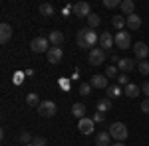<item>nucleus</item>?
Masks as SVG:
<instances>
[{
  "mask_svg": "<svg viewBox=\"0 0 149 146\" xmlns=\"http://www.w3.org/2000/svg\"><path fill=\"white\" fill-rule=\"evenodd\" d=\"M76 42H78V47H81V49H90V47L93 49V45L100 42V36L92 28H81V30H78Z\"/></svg>",
  "mask_w": 149,
  "mask_h": 146,
  "instance_id": "1",
  "label": "nucleus"
},
{
  "mask_svg": "<svg viewBox=\"0 0 149 146\" xmlns=\"http://www.w3.org/2000/svg\"><path fill=\"white\" fill-rule=\"evenodd\" d=\"M109 134H111L113 140L123 142V140H127V136H129V130H127V126L123 123H113L109 126Z\"/></svg>",
  "mask_w": 149,
  "mask_h": 146,
  "instance_id": "2",
  "label": "nucleus"
},
{
  "mask_svg": "<svg viewBox=\"0 0 149 146\" xmlns=\"http://www.w3.org/2000/svg\"><path fill=\"white\" fill-rule=\"evenodd\" d=\"M48 45H50V40L44 38V36H38V38H34V40L30 42V49H32L34 53H44V51L48 53V49H50Z\"/></svg>",
  "mask_w": 149,
  "mask_h": 146,
  "instance_id": "3",
  "label": "nucleus"
},
{
  "mask_svg": "<svg viewBox=\"0 0 149 146\" xmlns=\"http://www.w3.org/2000/svg\"><path fill=\"white\" fill-rule=\"evenodd\" d=\"M72 12H74L76 18H90L92 16V6L88 2H76L72 6Z\"/></svg>",
  "mask_w": 149,
  "mask_h": 146,
  "instance_id": "4",
  "label": "nucleus"
},
{
  "mask_svg": "<svg viewBox=\"0 0 149 146\" xmlns=\"http://www.w3.org/2000/svg\"><path fill=\"white\" fill-rule=\"evenodd\" d=\"M113 42H115V47L119 49H129L131 47V36L129 32H117L113 36Z\"/></svg>",
  "mask_w": 149,
  "mask_h": 146,
  "instance_id": "5",
  "label": "nucleus"
},
{
  "mask_svg": "<svg viewBox=\"0 0 149 146\" xmlns=\"http://www.w3.org/2000/svg\"><path fill=\"white\" fill-rule=\"evenodd\" d=\"M56 111H58V107H56L54 101H42L40 107H38V112H40L42 117H54Z\"/></svg>",
  "mask_w": 149,
  "mask_h": 146,
  "instance_id": "6",
  "label": "nucleus"
},
{
  "mask_svg": "<svg viewBox=\"0 0 149 146\" xmlns=\"http://www.w3.org/2000/svg\"><path fill=\"white\" fill-rule=\"evenodd\" d=\"M90 63L92 65H102L103 61H105V49H102V47H93L92 51H90Z\"/></svg>",
  "mask_w": 149,
  "mask_h": 146,
  "instance_id": "7",
  "label": "nucleus"
},
{
  "mask_svg": "<svg viewBox=\"0 0 149 146\" xmlns=\"http://www.w3.org/2000/svg\"><path fill=\"white\" fill-rule=\"evenodd\" d=\"M48 63H52V65H56V63H60L62 61V57H64V51H62V47H50L48 49Z\"/></svg>",
  "mask_w": 149,
  "mask_h": 146,
  "instance_id": "8",
  "label": "nucleus"
},
{
  "mask_svg": "<svg viewBox=\"0 0 149 146\" xmlns=\"http://www.w3.org/2000/svg\"><path fill=\"white\" fill-rule=\"evenodd\" d=\"M133 51H135V57H137L139 61L147 59V56H149V47L145 42H137V44L133 45Z\"/></svg>",
  "mask_w": 149,
  "mask_h": 146,
  "instance_id": "9",
  "label": "nucleus"
},
{
  "mask_svg": "<svg viewBox=\"0 0 149 146\" xmlns=\"http://www.w3.org/2000/svg\"><path fill=\"white\" fill-rule=\"evenodd\" d=\"M93 119H80V123H78V128H80V132L81 134H92L93 132Z\"/></svg>",
  "mask_w": 149,
  "mask_h": 146,
  "instance_id": "10",
  "label": "nucleus"
},
{
  "mask_svg": "<svg viewBox=\"0 0 149 146\" xmlns=\"http://www.w3.org/2000/svg\"><path fill=\"white\" fill-rule=\"evenodd\" d=\"M113 44H115L113 36L109 34V32H102V34H100V47H102V49H109Z\"/></svg>",
  "mask_w": 149,
  "mask_h": 146,
  "instance_id": "11",
  "label": "nucleus"
},
{
  "mask_svg": "<svg viewBox=\"0 0 149 146\" xmlns=\"http://www.w3.org/2000/svg\"><path fill=\"white\" fill-rule=\"evenodd\" d=\"M90 85H92L93 89H107V87H109V85H107V77H105V75H93Z\"/></svg>",
  "mask_w": 149,
  "mask_h": 146,
  "instance_id": "12",
  "label": "nucleus"
},
{
  "mask_svg": "<svg viewBox=\"0 0 149 146\" xmlns=\"http://www.w3.org/2000/svg\"><path fill=\"white\" fill-rule=\"evenodd\" d=\"M10 38H12V26L4 22L0 26V42H2V44H8Z\"/></svg>",
  "mask_w": 149,
  "mask_h": 146,
  "instance_id": "13",
  "label": "nucleus"
},
{
  "mask_svg": "<svg viewBox=\"0 0 149 146\" xmlns=\"http://www.w3.org/2000/svg\"><path fill=\"white\" fill-rule=\"evenodd\" d=\"M117 69H119L121 73H127V71L135 69V61H133V59H129V57H123V59H119V63H117Z\"/></svg>",
  "mask_w": 149,
  "mask_h": 146,
  "instance_id": "14",
  "label": "nucleus"
},
{
  "mask_svg": "<svg viewBox=\"0 0 149 146\" xmlns=\"http://www.w3.org/2000/svg\"><path fill=\"white\" fill-rule=\"evenodd\" d=\"M109 140H111V134L107 130H102V132H97V136H95V146H111Z\"/></svg>",
  "mask_w": 149,
  "mask_h": 146,
  "instance_id": "15",
  "label": "nucleus"
},
{
  "mask_svg": "<svg viewBox=\"0 0 149 146\" xmlns=\"http://www.w3.org/2000/svg\"><path fill=\"white\" fill-rule=\"evenodd\" d=\"M111 26H113L115 30L123 32V28L127 26V16H123V14H119V16H113V18H111Z\"/></svg>",
  "mask_w": 149,
  "mask_h": 146,
  "instance_id": "16",
  "label": "nucleus"
},
{
  "mask_svg": "<svg viewBox=\"0 0 149 146\" xmlns=\"http://www.w3.org/2000/svg\"><path fill=\"white\" fill-rule=\"evenodd\" d=\"M119 8H121V14L123 16H131V14H135V2L133 0H123Z\"/></svg>",
  "mask_w": 149,
  "mask_h": 146,
  "instance_id": "17",
  "label": "nucleus"
},
{
  "mask_svg": "<svg viewBox=\"0 0 149 146\" xmlns=\"http://www.w3.org/2000/svg\"><path fill=\"white\" fill-rule=\"evenodd\" d=\"M123 95H125V97H129V99H135V97H139V85H135V83H129V85H125V87H123Z\"/></svg>",
  "mask_w": 149,
  "mask_h": 146,
  "instance_id": "18",
  "label": "nucleus"
},
{
  "mask_svg": "<svg viewBox=\"0 0 149 146\" xmlns=\"http://www.w3.org/2000/svg\"><path fill=\"white\" fill-rule=\"evenodd\" d=\"M48 40H50V44L54 45V47H60L62 42H64V34H62V32H58V30H54V32H50Z\"/></svg>",
  "mask_w": 149,
  "mask_h": 146,
  "instance_id": "19",
  "label": "nucleus"
},
{
  "mask_svg": "<svg viewBox=\"0 0 149 146\" xmlns=\"http://www.w3.org/2000/svg\"><path fill=\"white\" fill-rule=\"evenodd\" d=\"M72 114L76 119H86V105L84 103H74L72 105Z\"/></svg>",
  "mask_w": 149,
  "mask_h": 146,
  "instance_id": "20",
  "label": "nucleus"
},
{
  "mask_svg": "<svg viewBox=\"0 0 149 146\" xmlns=\"http://www.w3.org/2000/svg\"><path fill=\"white\" fill-rule=\"evenodd\" d=\"M139 26H141V18H139V14H131V16H127V28H129V30H139Z\"/></svg>",
  "mask_w": 149,
  "mask_h": 146,
  "instance_id": "21",
  "label": "nucleus"
},
{
  "mask_svg": "<svg viewBox=\"0 0 149 146\" xmlns=\"http://www.w3.org/2000/svg\"><path fill=\"white\" fill-rule=\"evenodd\" d=\"M107 111H111V99H109V97L100 99V101H97V112H103V114H105Z\"/></svg>",
  "mask_w": 149,
  "mask_h": 146,
  "instance_id": "22",
  "label": "nucleus"
},
{
  "mask_svg": "<svg viewBox=\"0 0 149 146\" xmlns=\"http://www.w3.org/2000/svg\"><path fill=\"white\" fill-rule=\"evenodd\" d=\"M40 14H42V16H46V18H50V16H54V14H56V10H54V6H52V4L44 2V4H40Z\"/></svg>",
  "mask_w": 149,
  "mask_h": 146,
  "instance_id": "23",
  "label": "nucleus"
},
{
  "mask_svg": "<svg viewBox=\"0 0 149 146\" xmlns=\"http://www.w3.org/2000/svg\"><path fill=\"white\" fill-rule=\"evenodd\" d=\"M107 97H109V99L121 97V87H119V85H109V87H107Z\"/></svg>",
  "mask_w": 149,
  "mask_h": 146,
  "instance_id": "24",
  "label": "nucleus"
},
{
  "mask_svg": "<svg viewBox=\"0 0 149 146\" xmlns=\"http://www.w3.org/2000/svg\"><path fill=\"white\" fill-rule=\"evenodd\" d=\"M26 103H28L30 107H36V109H38L42 101H40V97H38L36 93H28V95H26Z\"/></svg>",
  "mask_w": 149,
  "mask_h": 146,
  "instance_id": "25",
  "label": "nucleus"
},
{
  "mask_svg": "<svg viewBox=\"0 0 149 146\" xmlns=\"http://www.w3.org/2000/svg\"><path fill=\"white\" fill-rule=\"evenodd\" d=\"M100 22H102V20H100V16H97V14H92V16H90V18H88V28H97V26H100Z\"/></svg>",
  "mask_w": 149,
  "mask_h": 146,
  "instance_id": "26",
  "label": "nucleus"
},
{
  "mask_svg": "<svg viewBox=\"0 0 149 146\" xmlns=\"http://www.w3.org/2000/svg\"><path fill=\"white\" fill-rule=\"evenodd\" d=\"M117 75H119V69H117V67H115V65H109V67H107V69H105V77H107V79H117Z\"/></svg>",
  "mask_w": 149,
  "mask_h": 146,
  "instance_id": "27",
  "label": "nucleus"
},
{
  "mask_svg": "<svg viewBox=\"0 0 149 146\" xmlns=\"http://www.w3.org/2000/svg\"><path fill=\"white\" fill-rule=\"evenodd\" d=\"M137 69H139V73H141V75H149V61H147V59L139 61Z\"/></svg>",
  "mask_w": 149,
  "mask_h": 146,
  "instance_id": "28",
  "label": "nucleus"
},
{
  "mask_svg": "<svg viewBox=\"0 0 149 146\" xmlns=\"http://www.w3.org/2000/svg\"><path fill=\"white\" fill-rule=\"evenodd\" d=\"M90 93H92V85H90V83H81L80 85V95L81 97H90Z\"/></svg>",
  "mask_w": 149,
  "mask_h": 146,
  "instance_id": "29",
  "label": "nucleus"
},
{
  "mask_svg": "<svg viewBox=\"0 0 149 146\" xmlns=\"http://www.w3.org/2000/svg\"><path fill=\"white\" fill-rule=\"evenodd\" d=\"M20 142H24V146H26V144H32V142H34V138H32L30 132H20Z\"/></svg>",
  "mask_w": 149,
  "mask_h": 146,
  "instance_id": "30",
  "label": "nucleus"
},
{
  "mask_svg": "<svg viewBox=\"0 0 149 146\" xmlns=\"http://www.w3.org/2000/svg\"><path fill=\"white\" fill-rule=\"evenodd\" d=\"M129 83H131V81H129V77H127L125 73H119V75H117V85H119V87H121V85L125 87V85H129Z\"/></svg>",
  "mask_w": 149,
  "mask_h": 146,
  "instance_id": "31",
  "label": "nucleus"
},
{
  "mask_svg": "<svg viewBox=\"0 0 149 146\" xmlns=\"http://www.w3.org/2000/svg\"><path fill=\"white\" fill-rule=\"evenodd\" d=\"M103 6L105 8H117V6H121V2L119 0H103Z\"/></svg>",
  "mask_w": 149,
  "mask_h": 146,
  "instance_id": "32",
  "label": "nucleus"
},
{
  "mask_svg": "<svg viewBox=\"0 0 149 146\" xmlns=\"http://www.w3.org/2000/svg\"><path fill=\"white\" fill-rule=\"evenodd\" d=\"M32 144H34V146H46V138H42V136H36Z\"/></svg>",
  "mask_w": 149,
  "mask_h": 146,
  "instance_id": "33",
  "label": "nucleus"
},
{
  "mask_svg": "<svg viewBox=\"0 0 149 146\" xmlns=\"http://www.w3.org/2000/svg\"><path fill=\"white\" fill-rule=\"evenodd\" d=\"M103 119H105L103 112H95V114H93V123H103Z\"/></svg>",
  "mask_w": 149,
  "mask_h": 146,
  "instance_id": "34",
  "label": "nucleus"
},
{
  "mask_svg": "<svg viewBox=\"0 0 149 146\" xmlns=\"http://www.w3.org/2000/svg\"><path fill=\"white\" fill-rule=\"evenodd\" d=\"M141 111H143V112H147V114H149V99H145V101L141 103Z\"/></svg>",
  "mask_w": 149,
  "mask_h": 146,
  "instance_id": "35",
  "label": "nucleus"
},
{
  "mask_svg": "<svg viewBox=\"0 0 149 146\" xmlns=\"http://www.w3.org/2000/svg\"><path fill=\"white\" fill-rule=\"evenodd\" d=\"M141 91H143V93L147 95V99H149V81H145V83L141 85Z\"/></svg>",
  "mask_w": 149,
  "mask_h": 146,
  "instance_id": "36",
  "label": "nucleus"
},
{
  "mask_svg": "<svg viewBox=\"0 0 149 146\" xmlns=\"http://www.w3.org/2000/svg\"><path fill=\"white\" fill-rule=\"evenodd\" d=\"M111 61H115V63H119V56H115V53H113V56H111Z\"/></svg>",
  "mask_w": 149,
  "mask_h": 146,
  "instance_id": "37",
  "label": "nucleus"
},
{
  "mask_svg": "<svg viewBox=\"0 0 149 146\" xmlns=\"http://www.w3.org/2000/svg\"><path fill=\"white\" fill-rule=\"evenodd\" d=\"M111 146H123V144H121V142H113Z\"/></svg>",
  "mask_w": 149,
  "mask_h": 146,
  "instance_id": "38",
  "label": "nucleus"
},
{
  "mask_svg": "<svg viewBox=\"0 0 149 146\" xmlns=\"http://www.w3.org/2000/svg\"><path fill=\"white\" fill-rule=\"evenodd\" d=\"M26 146H34V144H26Z\"/></svg>",
  "mask_w": 149,
  "mask_h": 146,
  "instance_id": "39",
  "label": "nucleus"
}]
</instances>
